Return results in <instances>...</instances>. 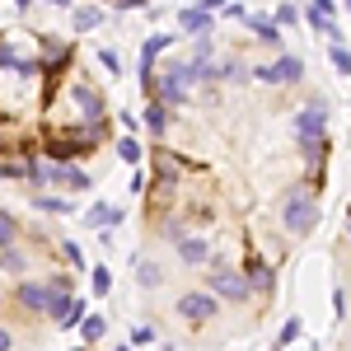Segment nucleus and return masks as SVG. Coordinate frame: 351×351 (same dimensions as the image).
<instances>
[{
	"instance_id": "obj_1",
	"label": "nucleus",
	"mask_w": 351,
	"mask_h": 351,
	"mask_svg": "<svg viewBox=\"0 0 351 351\" xmlns=\"http://www.w3.org/2000/svg\"><path fill=\"white\" fill-rule=\"evenodd\" d=\"M281 220H286V230L291 234H309L314 225H319V206H314V192L295 183V188L286 192V202H281Z\"/></svg>"
},
{
	"instance_id": "obj_2",
	"label": "nucleus",
	"mask_w": 351,
	"mask_h": 351,
	"mask_svg": "<svg viewBox=\"0 0 351 351\" xmlns=\"http://www.w3.org/2000/svg\"><path fill=\"white\" fill-rule=\"evenodd\" d=\"M324 132H328V104H304V108L295 112V136H300V145H304L309 160H319Z\"/></svg>"
},
{
	"instance_id": "obj_3",
	"label": "nucleus",
	"mask_w": 351,
	"mask_h": 351,
	"mask_svg": "<svg viewBox=\"0 0 351 351\" xmlns=\"http://www.w3.org/2000/svg\"><path fill=\"white\" fill-rule=\"evenodd\" d=\"M188 89H192V66H188V61H169L164 75H160V84H155L160 104H183Z\"/></svg>"
},
{
	"instance_id": "obj_4",
	"label": "nucleus",
	"mask_w": 351,
	"mask_h": 351,
	"mask_svg": "<svg viewBox=\"0 0 351 351\" xmlns=\"http://www.w3.org/2000/svg\"><path fill=\"white\" fill-rule=\"evenodd\" d=\"M211 295L248 300V276H239V271H230V267H211Z\"/></svg>"
},
{
	"instance_id": "obj_5",
	"label": "nucleus",
	"mask_w": 351,
	"mask_h": 351,
	"mask_svg": "<svg viewBox=\"0 0 351 351\" xmlns=\"http://www.w3.org/2000/svg\"><path fill=\"white\" fill-rule=\"evenodd\" d=\"M253 75L267 80V84H295L300 75H304V61H300V56H281V61H271V66L253 71Z\"/></svg>"
},
{
	"instance_id": "obj_6",
	"label": "nucleus",
	"mask_w": 351,
	"mask_h": 351,
	"mask_svg": "<svg viewBox=\"0 0 351 351\" xmlns=\"http://www.w3.org/2000/svg\"><path fill=\"white\" fill-rule=\"evenodd\" d=\"M178 314H183L188 324H206V319L216 314V295H211V291H192V295L178 300Z\"/></svg>"
},
{
	"instance_id": "obj_7",
	"label": "nucleus",
	"mask_w": 351,
	"mask_h": 351,
	"mask_svg": "<svg viewBox=\"0 0 351 351\" xmlns=\"http://www.w3.org/2000/svg\"><path fill=\"white\" fill-rule=\"evenodd\" d=\"M47 183H56V188H71V192L94 188V183H89V173H84V169H75V164H47Z\"/></svg>"
},
{
	"instance_id": "obj_8",
	"label": "nucleus",
	"mask_w": 351,
	"mask_h": 351,
	"mask_svg": "<svg viewBox=\"0 0 351 351\" xmlns=\"http://www.w3.org/2000/svg\"><path fill=\"white\" fill-rule=\"evenodd\" d=\"M47 295H52V286H43V281H24V286H19V304H24L28 314H43V309H47Z\"/></svg>"
},
{
	"instance_id": "obj_9",
	"label": "nucleus",
	"mask_w": 351,
	"mask_h": 351,
	"mask_svg": "<svg viewBox=\"0 0 351 351\" xmlns=\"http://www.w3.org/2000/svg\"><path fill=\"white\" fill-rule=\"evenodd\" d=\"M178 258H183V267H206V258H211V243L206 239H178Z\"/></svg>"
},
{
	"instance_id": "obj_10",
	"label": "nucleus",
	"mask_w": 351,
	"mask_h": 351,
	"mask_svg": "<svg viewBox=\"0 0 351 351\" xmlns=\"http://www.w3.org/2000/svg\"><path fill=\"white\" fill-rule=\"evenodd\" d=\"M75 104L84 108V117H89V127H104V99L89 89V84H75Z\"/></svg>"
},
{
	"instance_id": "obj_11",
	"label": "nucleus",
	"mask_w": 351,
	"mask_h": 351,
	"mask_svg": "<svg viewBox=\"0 0 351 351\" xmlns=\"http://www.w3.org/2000/svg\"><path fill=\"white\" fill-rule=\"evenodd\" d=\"M117 220H122V206H112V202H99V206H89V230H104V234H108Z\"/></svg>"
},
{
	"instance_id": "obj_12",
	"label": "nucleus",
	"mask_w": 351,
	"mask_h": 351,
	"mask_svg": "<svg viewBox=\"0 0 351 351\" xmlns=\"http://www.w3.org/2000/svg\"><path fill=\"white\" fill-rule=\"evenodd\" d=\"M178 28L192 33V38H197V33H211V10H183V14H178Z\"/></svg>"
},
{
	"instance_id": "obj_13",
	"label": "nucleus",
	"mask_w": 351,
	"mask_h": 351,
	"mask_svg": "<svg viewBox=\"0 0 351 351\" xmlns=\"http://www.w3.org/2000/svg\"><path fill=\"white\" fill-rule=\"evenodd\" d=\"M243 19H248V28L258 33V43H267V47H276V43H281V28L271 24V19H263V14H243Z\"/></svg>"
},
{
	"instance_id": "obj_14",
	"label": "nucleus",
	"mask_w": 351,
	"mask_h": 351,
	"mask_svg": "<svg viewBox=\"0 0 351 351\" xmlns=\"http://www.w3.org/2000/svg\"><path fill=\"white\" fill-rule=\"evenodd\" d=\"M0 267L10 271V276H24V271H28V253H19V243L0 248Z\"/></svg>"
},
{
	"instance_id": "obj_15",
	"label": "nucleus",
	"mask_w": 351,
	"mask_h": 351,
	"mask_svg": "<svg viewBox=\"0 0 351 351\" xmlns=\"http://www.w3.org/2000/svg\"><path fill=\"white\" fill-rule=\"evenodd\" d=\"M136 281L145 286V291H155L164 281V271H160V263H150V258H136Z\"/></svg>"
},
{
	"instance_id": "obj_16",
	"label": "nucleus",
	"mask_w": 351,
	"mask_h": 351,
	"mask_svg": "<svg viewBox=\"0 0 351 351\" xmlns=\"http://www.w3.org/2000/svg\"><path fill=\"white\" fill-rule=\"evenodd\" d=\"M71 24H75V33H89V28H99V24H104V10H99V5H80Z\"/></svg>"
},
{
	"instance_id": "obj_17",
	"label": "nucleus",
	"mask_w": 351,
	"mask_h": 351,
	"mask_svg": "<svg viewBox=\"0 0 351 351\" xmlns=\"http://www.w3.org/2000/svg\"><path fill=\"white\" fill-rule=\"evenodd\" d=\"M145 127H150L155 136H164V132H169V104H160V99H155V104L145 108Z\"/></svg>"
},
{
	"instance_id": "obj_18",
	"label": "nucleus",
	"mask_w": 351,
	"mask_h": 351,
	"mask_svg": "<svg viewBox=\"0 0 351 351\" xmlns=\"http://www.w3.org/2000/svg\"><path fill=\"white\" fill-rule=\"evenodd\" d=\"M80 332H84V342H99V337L108 332V319H104V314H84V319H80Z\"/></svg>"
},
{
	"instance_id": "obj_19",
	"label": "nucleus",
	"mask_w": 351,
	"mask_h": 351,
	"mask_svg": "<svg viewBox=\"0 0 351 351\" xmlns=\"http://www.w3.org/2000/svg\"><path fill=\"white\" fill-rule=\"evenodd\" d=\"M33 206H38V211H47V216H66V211H71V202H66V197H43V192L33 197Z\"/></svg>"
},
{
	"instance_id": "obj_20",
	"label": "nucleus",
	"mask_w": 351,
	"mask_h": 351,
	"mask_svg": "<svg viewBox=\"0 0 351 351\" xmlns=\"http://www.w3.org/2000/svg\"><path fill=\"white\" fill-rule=\"evenodd\" d=\"M10 243H19V220L10 211H0V248H10Z\"/></svg>"
},
{
	"instance_id": "obj_21",
	"label": "nucleus",
	"mask_w": 351,
	"mask_h": 351,
	"mask_svg": "<svg viewBox=\"0 0 351 351\" xmlns=\"http://www.w3.org/2000/svg\"><path fill=\"white\" fill-rule=\"evenodd\" d=\"M141 155H145V150H141V141H132V136H122V141H117V160L141 164Z\"/></svg>"
},
{
	"instance_id": "obj_22",
	"label": "nucleus",
	"mask_w": 351,
	"mask_h": 351,
	"mask_svg": "<svg viewBox=\"0 0 351 351\" xmlns=\"http://www.w3.org/2000/svg\"><path fill=\"white\" fill-rule=\"evenodd\" d=\"M89 286H94V295H108V291H112V271H108V267H94Z\"/></svg>"
},
{
	"instance_id": "obj_23",
	"label": "nucleus",
	"mask_w": 351,
	"mask_h": 351,
	"mask_svg": "<svg viewBox=\"0 0 351 351\" xmlns=\"http://www.w3.org/2000/svg\"><path fill=\"white\" fill-rule=\"evenodd\" d=\"M80 319H84V300H75V295H71V304H66V314H61V324H66V328H75Z\"/></svg>"
},
{
	"instance_id": "obj_24",
	"label": "nucleus",
	"mask_w": 351,
	"mask_h": 351,
	"mask_svg": "<svg viewBox=\"0 0 351 351\" xmlns=\"http://www.w3.org/2000/svg\"><path fill=\"white\" fill-rule=\"evenodd\" d=\"M295 337H300V319H286V324H281V337H276V347L286 351L291 342H295Z\"/></svg>"
},
{
	"instance_id": "obj_25",
	"label": "nucleus",
	"mask_w": 351,
	"mask_h": 351,
	"mask_svg": "<svg viewBox=\"0 0 351 351\" xmlns=\"http://www.w3.org/2000/svg\"><path fill=\"white\" fill-rule=\"evenodd\" d=\"M332 66H337L342 75H351V52L342 47V43H332Z\"/></svg>"
},
{
	"instance_id": "obj_26",
	"label": "nucleus",
	"mask_w": 351,
	"mask_h": 351,
	"mask_svg": "<svg viewBox=\"0 0 351 351\" xmlns=\"http://www.w3.org/2000/svg\"><path fill=\"white\" fill-rule=\"evenodd\" d=\"M150 342H155V328H150V324L132 328V347H150Z\"/></svg>"
},
{
	"instance_id": "obj_27",
	"label": "nucleus",
	"mask_w": 351,
	"mask_h": 351,
	"mask_svg": "<svg viewBox=\"0 0 351 351\" xmlns=\"http://www.w3.org/2000/svg\"><path fill=\"white\" fill-rule=\"evenodd\" d=\"M248 276H253V281H258L263 291H267V286H271V271L263 267V263H248Z\"/></svg>"
},
{
	"instance_id": "obj_28",
	"label": "nucleus",
	"mask_w": 351,
	"mask_h": 351,
	"mask_svg": "<svg viewBox=\"0 0 351 351\" xmlns=\"http://www.w3.org/2000/svg\"><path fill=\"white\" fill-rule=\"evenodd\" d=\"M160 234H164V239H169V243H178V239H188V230H183V225H178V220H169V225H164Z\"/></svg>"
},
{
	"instance_id": "obj_29",
	"label": "nucleus",
	"mask_w": 351,
	"mask_h": 351,
	"mask_svg": "<svg viewBox=\"0 0 351 351\" xmlns=\"http://www.w3.org/2000/svg\"><path fill=\"white\" fill-rule=\"evenodd\" d=\"M61 253H66V263H71V267H80V243L66 239V243H61Z\"/></svg>"
},
{
	"instance_id": "obj_30",
	"label": "nucleus",
	"mask_w": 351,
	"mask_h": 351,
	"mask_svg": "<svg viewBox=\"0 0 351 351\" xmlns=\"http://www.w3.org/2000/svg\"><path fill=\"white\" fill-rule=\"evenodd\" d=\"M295 19H300L295 5H281V10H276V24H295Z\"/></svg>"
},
{
	"instance_id": "obj_31",
	"label": "nucleus",
	"mask_w": 351,
	"mask_h": 351,
	"mask_svg": "<svg viewBox=\"0 0 351 351\" xmlns=\"http://www.w3.org/2000/svg\"><path fill=\"white\" fill-rule=\"evenodd\" d=\"M99 66H104V71H117V52H108V47H104V52H99Z\"/></svg>"
},
{
	"instance_id": "obj_32",
	"label": "nucleus",
	"mask_w": 351,
	"mask_h": 351,
	"mask_svg": "<svg viewBox=\"0 0 351 351\" xmlns=\"http://www.w3.org/2000/svg\"><path fill=\"white\" fill-rule=\"evenodd\" d=\"M225 75H230V80H248V75H243V61H230V66H225Z\"/></svg>"
},
{
	"instance_id": "obj_33",
	"label": "nucleus",
	"mask_w": 351,
	"mask_h": 351,
	"mask_svg": "<svg viewBox=\"0 0 351 351\" xmlns=\"http://www.w3.org/2000/svg\"><path fill=\"white\" fill-rule=\"evenodd\" d=\"M14 347V337H10V328H0V351H10Z\"/></svg>"
},
{
	"instance_id": "obj_34",
	"label": "nucleus",
	"mask_w": 351,
	"mask_h": 351,
	"mask_svg": "<svg viewBox=\"0 0 351 351\" xmlns=\"http://www.w3.org/2000/svg\"><path fill=\"white\" fill-rule=\"evenodd\" d=\"M112 5H117V10H136V0H112Z\"/></svg>"
},
{
	"instance_id": "obj_35",
	"label": "nucleus",
	"mask_w": 351,
	"mask_h": 351,
	"mask_svg": "<svg viewBox=\"0 0 351 351\" xmlns=\"http://www.w3.org/2000/svg\"><path fill=\"white\" fill-rule=\"evenodd\" d=\"M43 5H56V10H66V5H71V0H43Z\"/></svg>"
},
{
	"instance_id": "obj_36",
	"label": "nucleus",
	"mask_w": 351,
	"mask_h": 351,
	"mask_svg": "<svg viewBox=\"0 0 351 351\" xmlns=\"http://www.w3.org/2000/svg\"><path fill=\"white\" fill-rule=\"evenodd\" d=\"M14 5H19V10H28V5H38V0H14Z\"/></svg>"
},
{
	"instance_id": "obj_37",
	"label": "nucleus",
	"mask_w": 351,
	"mask_h": 351,
	"mask_svg": "<svg viewBox=\"0 0 351 351\" xmlns=\"http://www.w3.org/2000/svg\"><path fill=\"white\" fill-rule=\"evenodd\" d=\"M136 5H150V0H136Z\"/></svg>"
},
{
	"instance_id": "obj_38",
	"label": "nucleus",
	"mask_w": 351,
	"mask_h": 351,
	"mask_svg": "<svg viewBox=\"0 0 351 351\" xmlns=\"http://www.w3.org/2000/svg\"><path fill=\"white\" fill-rule=\"evenodd\" d=\"M347 14H351V0H347Z\"/></svg>"
},
{
	"instance_id": "obj_39",
	"label": "nucleus",
	"mask_w": 351,
	"mask_h": 351,
	"mask_svg": "<svg viewBox=\"0 0 351 351\" xmlns=\"http://www.w3.org/2000/svg\"><path fill=\"white\" fill-rule=\"evenodd\" d=\"M117 351H132V347H117Z\"/></svg>"
}]
</instances>
